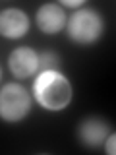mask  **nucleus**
I'll return each instance as SVG.
<instances>
[{"instance_id": "1", "label": "nucleus", "mask_w": 116, "mask_h": 155, "mask_svg": "<svg viewBox=\"0 0 116 155\" xmlns=\"http://www.w3.org/2000/svg\"><path fill=\"white\" fill-rule=\"evenodd\" d=\"M33 97L47 110H64L72 101V85L58 70L39 72L33 81Z\"/></svg>"}, {"instance_id": "2", "label": "nucleus", "mask_w": 116, "mask_h": 155, "mask_svg": "<svg viewBox=\"0 0 116 155\" xmlns=\"http://www.w3.org/2000/svg\"><path fill=\"white\" fill-rule=\"evenodd\" d=\"M66 31L70 41L77 43V45H93L103 35L105 21L97 10L81 8L66 19Z\"/></svg>"}, {"instance_id": "3", "label": "nucleus", "mask_w": 116, "mask_h": 155, "mask_svg": "<svg viewBox=\"0 0 116 155\" xmlns=\"http://www.w3.org/2000/svg\"><path fill=\"white\" fill-rule=\"evenodd\" d=\"M31 110V95L19 84H6L0 89V118L4 122H19Z\"/></svg>"}, {"instance_id": "4", "label": "nucleus", "mask_w": 116, "mask_h": 155, "mask_svg": "<svg viewBox=\"0 0 116 155\" xmlns=\"http://www.w3.org/2000/svg\"><path fill=\"white\" fill-rule=\"evenodd\" d=\"M8 66L16 78H31L39 72V52L31 47H18L10 52Z\"/></svg>"}, {"instance_id": "5", "label": "nucleus", "mask_w": 116, "mask_h": 155, "mask_svg": "<svg viewBox=\"0 0 116 155\" xmlns=\"http://www.w3.org/2000/svg\"><path fill=\"white\" fill-rule=\"evenodd\" d=\"M110 134V126L99 116H87L77 128V138L85 147H101Z\"/></svg>"}, {"instance_id": "6", "label": "nucleus", "mask_w": 116, "mask_h": 155, "mask_svg": "<svg viewBox=\"0 0 116 155\" xmlns=\"http://www.w3.org/2000/svg\"><path fill=\"white\" fill-rule=\"evenodd\" d=\"M66 12L60 4H43L35 14L37 27L41 29L45 35H56L58 31L66 27Z\"/></svg>"}, {"instance_id": "7", "label": "nucleus", "mask_w": 116, "mask_h": 155, "mask_svg": "<svg viewBox=\"0 0 116 155\" xmlns=\"http://www.w3.org/2000/svg\"><path fill=\"white\" fill-rule=\"evenodd\" d=\"M29 31V18L23 10L6 8L0 12V35L6 39H21Z\"/></svg>"}, {"instance_id": "8", "label": "nucleus", "mask_w": 116, "mask_h": 155, "mask_svg": "<svg viewBox=\"0 0 116 155\" xmlns=\"http://www.w3.org/2000/svg\"><path fill=\"white\" fill-rule=\"evenodd\" d=\"M60 66V56L52 51H43L39 52V72H48V70H58Z\"/></svg>"}, {"instance_id": "9", "label": "nucleus", "mask_w": 116, "mask_h": 155, "mask_svg": "<svg viewBox=\"0 0 116 155\" xmlns=\"http://www.w3.org/2000/svg\"><path fill=\"white\" fill-rule=\"evenodd\" d=\"M105 151L108 153V155H114L116 153V134L114 132H110L108 138L105 140Z\"/></svg>"}, {"instance_id": "10", "label": "nucleus", "mask_w": 116, "mask_h": 155, "mask_svg": "<svg viewBox=\"0 0 116 155\" xmlns=\"http://www.w3.org/2000/svg\"><path fill=\"white\" fill-rule=\"evenodd\" d=\"M60 6L62 8H81V6H83V0H62V2H60Z\"/></svg>"}, {"instance_id": "11", "label": "nucleus", "mask_w": 116, "mask_h": 155, "mask_svg": "<svg viewBox=\"0 0 116 155\" xmlns=\"http://www.w3.org/2000/svg\"><path fill=\"white\" fill-rule=\"evenodd\" d=\"M0 76H2V70H0Z\"/></svg>"}]
</instances>
